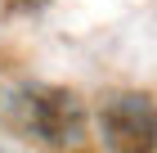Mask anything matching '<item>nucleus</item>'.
Listing matches in <instances>:
<instances>
[{
	"label": "nucleus",
	"instance_id": "2",
	"mask_svg": "<svg viewBox=\"0 0 157 153\" xmlns=\"http://www.w3.org/2000/svg\"><path fill=\"white\" fill-rule=\"evenodd\" d=\"M23 126L36 140L54 144V149H67V144H81V135H85V108L67 90H40V95H27Z\"/></svg>",
	"mask_w": 157,
	"mask_h": 153
},
{
	"label": "nucleus",
	"instance_id": "3",
	"mask_svg": "<svg viewBox=\"0 0 157 153\" xmlns=\"http://www.w3.org/2000/svg\"><path fill=\"white\" fill-rule=\"evenodd\" d=\"M23 104H27V90L18 86V77H13V72H5V68H0V117L23 113Z\"/></svg>",
	"mask_w": 157,
	"mask_h": 153
},
{
	"label": "nucleus",
	"instance_id": "1",
	"mask_svg": "<svg viewBox=\"0 0 157 153\" xmlns=\"http://www.w3.org/2000/svg\"><path fill=\"white\" fill-rule=\"evenodd\" d=\"M99 135L108 149H157V104L148 95H112L99 108Z\"/></svg>",
	"mask_w": 157,
	"mask_h": 153
}]
</instances>
